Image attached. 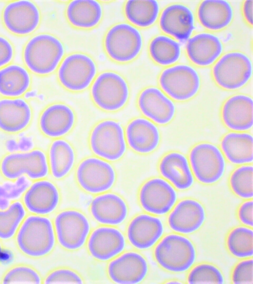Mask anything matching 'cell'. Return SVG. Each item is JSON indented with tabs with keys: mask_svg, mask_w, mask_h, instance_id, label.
<instances>
[{
	"mask_svg": "<svg viewBox=\"0 0 253 284\" xmlns=\"http://www.w3.org/2000/svg\"><path fill=\"white\" fill-rule=\"evenodd\" d=\"M53 224L44 215H30L25 218L16 236L17 245L26 255L40 258L49 254L56 243Z\"/></svg>",
	"mask_w": 253,
	"mask_h": 284,
	"instance_id": "obj_1",
	"label": "cell"
},
{
	"mask_svg": "<svg viewBox=\"0 0 253 284\" xmlns=\"http://www.w3.org/2000/svg\"><path fill=\"white\" fill-rule=\"evenodd\" d=\"M65 54L62 42L48 34L33 36L26 44L23 59L27 68L33 73L47 75L54 71Z\"/></svg>",
	"mask_w": 253,
	"mask_h": 284,
	"instance_id": "obj_2",
	"label": "cell"
},
{
	"mask_svg": "<svg viewBox=\"0 0 253 284\" xmlns=\"http://www.w3.org/2000/svg\"><path fill=\"white\" fill-rule=\"evenodd\" d=\"M156 261L164 270L184 273L195 263L196 249L192 242L178 233L168 234L159 241L154 250Z\"/></svg>",
	"mask_w": 253,
	"mask_h": 284,
	"instance_id": "obj_3",
	"label": "cell"
},
{
	"mask_svg": "<svg viewBox=\"0 0 253 284\" xmlns=\"http://www.w3.org/2000/svg\"><path fill=\"white\" fill-rule=\"evenodd\" d=\"M89 143L94 155L109 162L121 159L127 150L124 128L113 119L98 123L90 133Z\"/></svg>",
	"mask_w": 253,
	"mask_h": 284,
	"instance_id": "obj_4",
	"label": "cell"
},
{
	"mask_svg": "<svg viewBox=\"0 0 253 284\" xmlns=\"http://www.w3.org/2000/svg\"><path fill=\"white\" fill-rule=\"evenodd\" d=\"M0 171L4 178L15 180L26 175L33 180L44 178L49 173L47 156L41 149L12 152L5 155L0 163Z\"/></svg>",
	"mask_w": 253,
	"mask_h": 284,
	"instance_id": "obj_5",
	"label": "cell"
},
{
	"mask_svg": "<svg viewBox=\"0 0 253 284\" xmlns=\"http://www.w3.org/2000/svg\"><path fill=\"white\" fill-rule=\"evenodd\" d=\"M91 95L96 105L103 110L115 111L122 108L129 97V88L120 74L106 71L99 74L91 88Z\"/></svg>",
	"mask_w": 253,
	"mask_h": 284,
	"instance_id": "obj_6",
	"label": "cell"
},
{
	"mask_svg": "<svg viewBox=\"0 0 253 284\" xmlns=\"http://www.w3.org/2000/svg\"><path fill=\"white\" fill-rule=\"evenodd\" d=\"M142 46L143 38L140 31L126 23L114 25L105 37L106 53L112 60L120 63L134 59L140 53Z\"/></svg>",
	"mask_w": 253,
	"mask_h": 284,
	"instance_id": "obj_7",
	"label": "cell"
},
{
	"mask_svg": "<svg viewBox=\"0 0 253 284\" xmlns=\"http://www.w3.org/2000/svg\"><path fill=\"white\" fill-rule=\"evenodd\" d=\"M189 163L194 177L206 184L219 180L226 168V161L222 151L209 142L198 143L192 148Z\"/></svg>",
	"mask_w": 253,
	"mask_h": 284,
	"instance_id": "obj_8",
	"label": "cell"
},
{
	"mask_svg": "<svg viewBox=\"0 0 253 284\" xmlns=\"http://www.w3.org/2000/svg\"><path fill=\"white\" fill-rule=\"evenodd\" d=\"M251 59L245 54L232 51L222 55L212 68V74L216 83L229 90L244 86L252 75Z\"/></svg>",
	"mask_w": 253,
	"mask_h": 284,
	"instance_id": "obj_9",
	"label": "cell"
},
{
	"mask_svg": "<svg viewBox=\"0 0 253 284\" xmlns=\"http://www.w3.org/2000/svg\"><path fill=\"white\" fill-rule=\"evenodd\" d=\"M56 239L64 249L76 250L87 242L90 233L89 220L83 213L73 209L64 210L55 217Z\"/></svg>",
	"mask_w": 253,
	"mask_h": 284,
	"instance_id": "obj_10",
	"label": "cell"
},
{
	"mask_svg": "<svg viewBox=\"0 0 253 284\" xmlns=\"http://www.w3.org/2000/svg\"><path fill=\"white\" fill-rule=\"evenodd\" d=\"M76 176L82 189L97 195L111 189L117 178L112 164L98 157H89L82 160L77 168Z\"/></svg>",
	"mask_w": 253,
	"mask_h": 284,
	"instance_id": "obj_11",
	"label": "cell"
},
{
	"mask_svg": "<svg viewBox=\"0 0 253 284\" xmlns=\"http://www.w3.org/2000/svg\"><path fill=\"white\" fill-rule=\"evenodd\" d=\"M159 83L163 91L171 99L184 101L197 94L201 80L194 68L180 64L165 69L160 76Z\"/></svg>",
	"mask_w": 253,
	"mask_h": 284,
	"instance_id": "obj_12",
	"label": "cell"
},
{
	"mask_svg": "<svg viewBox=\"0 0 253 284\" xmlns=\"http://www.w3.org/2000/svg\"><path fill=\"white\" fill-rule=\"evenodd\" d=\"M97 73V67L88 55L80 53L70 54L62 61L58 70V79L66 89L74 92L88 88Z\"/></svg>",
	"mask_w": 253,
	"mask_h": 284,
	"instance_id": "obj_13",
	"label": "cell"
},
{
	"mask_svg": "<svg viewBox=\"0 0 253 284\" xmlns=\"http://www.w3.org/2000/svg\"><path fill=\"white\" fill-rule=\"evenodd\" d=\"M138 199L141 207L148 213L163 215L169 213L176 204L177 194L168 181L154 178L141 186Z\"/></svg>",
	"mask_w": 253,
	"mask_h": 284,
	"instance_id": "obj_14",
	"label": "cell"
},
{
	"mask_svg": "<svg viewBox=\"0 0 253 284\" xmlns=\"http://www.w3.org/2000/svg\"><path fill=\"white\" fill-rule=\"evenodd\" d=\"M149 265L145 258L133 251L123 252L111 260L107 266L110 279L119 284H136L146 278Z\"/></svg>",
	"mask_w": 253,
	"mask_h": 284,
	"instance_id": "obj_15",
	"label": "cell"
},
{
	"mask_svg": "<svg viewBox=\"0 0 253 284\" xmlns=\"http://www.w3.org/2000/svg\"><path fill=\"white\" fill-rule=\"evenodd\" d=\"M126 247L124 234L114 226L103 225L95 228L87 240L89 253L100 261H110L123 252Z\"/></svg>",
	"mask_w": 253,
	"mask_h": 284,
	"instance_id": "obj_16",
	"label": "cell"
},
{
	"mask_svg": "<svg viewBox=\"0 0 253 284\" xmlns=\"http://www.w3.org/2000/svg\"><path fill=\"white\" fill-rule=\"evenodd\" d=\"M2 20L9 31L17 35L25 36L37 28L41 20V14L33 1L16 0L5 6L2 12Z\"/></svg>",
	"mask_w": 253,
	"mask_h": 284,
	"instance_id": "obj_17",
	"label": "cell"
},
{
	"mask_svg": "<svg viewBox=\"0 0 253 284\" xmlns=\"http://www.w3.org/2000/svg\"><path fill=\"white\" fill-rule=\"evenodd\" d=\"M165 228L162 220L149 213H141L134 217L126 229V236L131 245L141 250L155 246L162 238Z\"/></svg>",
	"mask_w": 253,
	"mask_h": 284,
	"instance_id": "obj_18",
	"label": "cell"
},
{
	"mask_svg": "<svg viewBox=\"0 0 253 284\" xmlns=\"http://www.w3.org/2000/svg\"><path fill=\"white\" fill-rule=\"evenodd\" d=\"M206 219V210L200 202L192 199H185L176 204L169 212L168 223L174 232L188 235L200 229Z\"/></svg>",
	"mask_w": 253,
	"mask_h": 284,
	"instance_id": "obj_19",
	"label": "cell"
},
{
	"mask_svg": "<svg viewBox=\"0 0 253 284\" xmlns=\"http://www.w3.org/2000/svg\"><path fill=\"white\" fill-rule=\"evenodd\" d=\"M138 106L142 114L156 124L169 123L175 113L173 102L160 89L149 87L141 91L138 98Z\"/></svg>",
	"mask_w": 253,
	"mask_h": 284,
	"instance_id": "obj_20",
	"label": "cell"
},
{
	"mask_svg": "<svg viewBox=\"0 0 253 284\" xmlns=\"http://www.w3.org/2000/svg\"><path fill=\"white\" fill-rule=\"evenodd\" d=\"M60 200L59 190L52 181L36 180L27 189L23 197L24 207L33 214L45 215L52 213Z\"/></svg>",
	"mask_w": 253,
	"mask_h": 284,
	"instance_id": "obj_21",
	"label": "cell"
},
{
	"mask_svg": "<svg viewBox=\"0 0 253 284\" xmlns=\"http://www.w3.org/2000/svg\"><path fill=\"white\" fill-rule=\"evenodd\" d=\"M90 212L93 218L99 223L115 226L122 224L126 220L128 208L121 196L106 192L98 194L92 200Z\"/></svg>",
	"mask_w": 253,
	"mask_h": 284,
	"instance_id": "obj_22",
	"label": "cell"
},
{
	"mask_svg": "<svg viewBox=\"0 0 253 284\" xmlns=\"http://www.w3.org/2000/svg\"><path fill=\"white\" fill-rule=\"evenodd\" d=\"M159 25L165 33L181 42L190 38L195 28L193 12L181 3L166 7L161 14Z\"/></svg>",
	"mask_w": 253,
	"mask_h": 284,
	"instance_id": "obj_23",
	"label": "cell"
},
{
	"mask_svg": "<svg viewBox=\"0 0 253 284\" xmlns=\"http://www.w3.org/2000/svg\"><path fill=\"white\" fill-rule=\"evenodd\" d=\"M125 132L127 145L138 153H150L160 144V133L158 127L146 118L132 119L127 125Z\"/></svg>",
	"mask_w": 253,
	"mask_h": 284,
	"instance_id": "obj_24",
	"label": "cell"
},
{
	"mask_svg": "<svg viewBox=\"0 0 253 284\" xmlns=\"http://www.w3.org/2000/svg\"><path fill=\"white\" fill-rule=\"evenodd\" d=\"M76 116L73 110L63 103L47 106L39 118L40 130L47 137L59 139L69 133L74 126Z\"/></svg>",
	"mask_w": 253,
	"mask_h": 284,
	"instance_id": "obj_25",
	"label": "cell"
},
{
	"mask_svg": "<svg viewBox=\"0 0 253 284\" xmlns=\"http://www.w3.org/2000/svg\"><path fill=\"white\" fill-rule=\"evenodd\" d=\"M29 103L21 98L0 99V130L9 134L19 133L28 127L32 118Z\"/></svg>",
	"mask_w": 253,
	"mask_h": 284,
	"instance_id": "obj_26",
	"label": "cell"
},
{
	"mask_svg": "<svg viewBox=\"0 0 253 284\" xmlns=\"http://www.w3.org/2000/svg\"><path fill=\"white\" fill-rule=\"evenodd\" d=\"M223 121L231 130L244 132L253 126V100L244 94H237L228 99L221 111Z\"/></svg>",
	"mask_w": 253,
	"mask_h": 284,
	"instance_id": "obj_27",
	"label": "cell"
},
{
	"mask_svg": "<svg viewBox=\"0 0 253 284\" xmlns=\"http://www.w3.org/2000/svg\"><path fill=\"white\" fill-rule=\"evenodd\" d=\"M159 168L162 177L177 189L187 190L194 183V176L189 162L180 153L171 152L165 155L161 159Z\"/></svg>",
	"mask_w": 253,
	"mask_h": 284,
	"instance_id": "obj_28",
	"label": "cell"
},
{
	"mask_svg": "<svg viewBox=\"0 0 253 284\" xmlns=\"http://www.w3.org/2000/svg\"><path fill=\"white\" fill-rule=\"evenodd\" d=\"M223 49L218 37L208 33H199L189 38L186 47L189 59L201 67L212 64L219 57Z\"/></svg>",
	"mask_w": 253,
	"mask_h": 284,
	"instance_id": "obj_29",
	"label": "cell"
},
{
	"mask_svg": "<svg viewBox=\"0 0 253 284\" xmlns=\"http://www.w3.org/2000/svg\"><path fill=\"white\" fill-rule=\"evenodd\" d=\"M221 148L225 157L232 164L243 165L253 162V137L250 133H227L221 141Z\"/></svg>",
	"mask_w": 253,
	"mask_h": 284,
	"instance_id": "obj_30",
	"label": "cell"
},
{
	"mask_svg": "<svg viewBox=\"0 0 253 284\" xmlns=\"http://www.w3.org/2000/svg\"><path fill=\"white\" fill-rule=\"evenodd\" d=\"M231 4L224 0H206L198 8V17L201 24L206 29L217 31L227 27L233 18Z\"/></svg>",
	"mask_w": 253,
	"mask_h": 284,
	"instance_id": "obj_31",
	"label": "cell"
},
{
	"mask_svg": "<svg viewBox=\"0 0 253 284\" xmlns=\"http://www.w3.org/2000/svg\"><path fill=\"white\" fill-rule=\"evenodd\" d=\"M103 9L101 4L95 0H74L66 9V16L74 26L83 29L95 27L101 21Z\"/></svg>",
	"mask_w": 253,
	"mask_h": 284,
	"instance_id": "obj_32",
	"label": "cell"
},
{
	"mask_svg": "<svg viewBox=\"0 0 253 284\" xmlns=\"http://www.w3.org/2000/svg\"><path fill=\"white\" fill-rule=\"evenodd\" d=\"M49 172L57 179L65 178L73 169L76 160L74 149L62 139H56L51 143L48 155Z\"/></svg>",
	"mask_w": 253,
	"mask_h": 284,
	"instance_id": "obj_33",
	"label": "cell"
},
{
	"mask_svg": "<svg viewBox=\"0 0 253 284\" xmlns=\"http://www.w3.org/2000/svg\"><path fill=\"white\" fill-rule=\"evenodd\" d=\"M31 77L27 70L16 64L0 69V94L5 98H18L29 89Z\"/></svg>",
	"mask_w": 253,
	"mask_h": 284,
	"instance_id": "obj_34",
	"label": "cell"
},
{
	"mask_svg": "<svg viewBox=\"0 0 253 284\" xmlns=\"http://www.w3.org/2000/svg\"><path fill=\"white\" fill-rule=\"evenodd\" d=\"M159 11V4L155 0H128L125 5V13L127 20L141 28H147L154 24Z\"/></svg>",
	"mask_w": 253,
	"mask_h": 284,
	"instance_id": "obj_35",
	"label": "cell"
},
{
	"mask_svg": "<svg viewBox=\"0 0 253 284\" xmlns=\"http://www.w3.org/2000/svg\"><path fill=\"white\" fill-rule=\"evenodd\" d=\"M149 51L152 59L162 66H169L176 62L181 55L179 43L165 35H159L150 42Z\"/></svg>",
	"mask_w": 253,
	"mask_h": 284,
	"instance_id": "obj_36",
	"label": "cell"
},
{
	"mask_svg": "<svg viewBox=\"0 0 253 284\" xmlns=\"http://www.w3.org/2000/svg\"><path fill=\"white\" fill-rule=\"evenodd\" d=\"M227 247L235 257L240 259L252 258L253 256V231L252 228L238 226L229 233Z\"/></svg>",
	"mask_w": 253,
	"mask_h": 284,
	"instance_id": "obj_37",
	"label": "cell"
},
{
	"mask_svg": "<svg viewBox=\"0 0 253 284\" xmlns=\"http://www.w3.org/2000/svg\"><path fill=\"white\" fill-rule=\"evenodd\" d=\"M24 205L15 201L4 210H0V239L8 240L16 234L25 218Z\"/></svg>",
	"mask_w": 253,
	"mask_h": 284,
	"instance_id": "obj_38",
	"label": "cell"
},
{
	"mask_svg": "<svg viewBox=\"0 0 253 284\" xmlns=\"http://www.w3.org/2000/svg\"><path fill=\"white\" fill-rule=\"evenodd\" d=\"M229 183L233 192L239 197L251 200L253 197V167L243 165L232 173Z\"/></svg>",
	"mask_w": 253,
	"mask_h": 284,
	"instance_id": "obj_39",
	"label": "cell"
},
{
	"mask_svg": "<svg viewBox=\"0 0 253 284\" xmlns=\"http://www.w3.org/2000/svg\"><path fill=\"white\" fill-rule=\"evenodd\" d=\"M190 269L187 277L189 284L224 283V278L221 271L213 265L201 263Z\"/></svg>",
	"mask_w": 253,
	"mask_h": 284,
	"instance_id": "obj_40",
	"label": "cell"
},
{
	"mask_svg": "<svg viewBox=\"0 0 253 284\" xmlns=\"http://www.w3.org/2000/svg\"><path fill=\"white\" fill-rule=\"evenodd\" d=\"M2 281L3 284L42 283L38 272L31 267L24 265L11 268L5 273Z\"/></svg>",
	"mask_w": 253,
	"mask_h": 284,
	"instance_id": "obj_41",
	"label": "cell"
},
{
	"mask_svg": "<svg viewBox=\"0 0 253 284\" xmlns=\"http://www.w3.org/2000/svg\"><path fill=\"white\" fill-rule=\"evenodd\" d=\"M232 281L235 284H253V259H245L234 267L232 274Z\"/></svg>",
	"mask_w": 253,
	"mask_h": 284,
	"instance_id": "obj_42",
	"label": "cell"
},
{
	"mask_svg": "<svg viewBox=\"0 0 253 284\" xmlns=\"http://www.w3.org/2000/svg\"><path fill=\"white\" fill-rule=\"evenodd\" d=\"M44 284H83V280L76 272L68 268H59L50 272L46 277Z\"/></svg>",
	"mask_w": 253,
	"mask_h": 284,
	"instance_id": "obj_43",
	"label": "cell"
},
{
	"mask_svg": "<svg viewBox=\"0 0 253 284\" xmlns=\"http://www.w3.org/2000/svg\"><path fill=\"white\" fill-rule=\"evenodd\" d=\"M253 201L248 200L241 204L238 211V216L241 222L245 226H253Z\"/></svg>",
	"mask_w": 253,
	"mask_h": 284,
	"instance_id": "obj_44",
	"label": "cell"
},
{
	"mask_svg": "<svg viewBox=\"0 0 253 284\" xmlns=\"http://www.w3.org/2000/svg\"><path fill=\"white\" fill-rule=\"evenodd\" d=\"M14 50L11 43L0 36V68L5 66L12 59Z\"/></svg>",
	"mask_w": 253,
	"mask_h": 284,
	"instance_id": "obj_45",
	"label": "cell"
},
{
	"mask_svg": "<svg viewBox=\"0 0 253 284\" xmlns=\"http://www.w3.org/2000/svg\"><path fill=\"white\" fill-rule=\"evenodd\" d=\"M253 5L252 0H248L244 2L243 11L246 21L251 25H253Z\"/></svg>",
	"mask_w": 253,
	"mask_h": 284,
	"instance_id": "obj_46",
	"label": "cell"
},
{
	"mask_svg": "<svg viewBox=\"0 0 253 284\" xmlns=\"http://www.w3.org/2000/svg\"><path fill=\"white\" fill-rule=\"evenodd\" d=\"M167 284H181V282L177 281L176 280L173 281V280H171L169 282H166Z\"/></svg>",
	"mask_w": 253,
	"mask_h": 284,
	"instance_id": "obj_47",
	"label": "cell"
},
{
	"mask_svg": "<svg viewBox=\"0 0 253 284\" xmlns=\"http://www.w3.org/2000/svg\"><path fill=\"white\" fill-rule=\"evenodd\" d=\"M1 250H2V248H1V244L0 243V256L1 252Z\"/></svg>",
	"mask_w": 253,
	"mask_h": 284,
	"instance_id": "obj_48",
	"label": "cell"
}]
</instances>
